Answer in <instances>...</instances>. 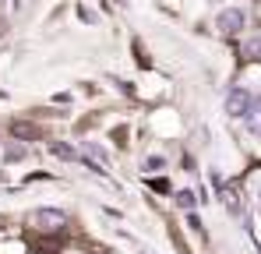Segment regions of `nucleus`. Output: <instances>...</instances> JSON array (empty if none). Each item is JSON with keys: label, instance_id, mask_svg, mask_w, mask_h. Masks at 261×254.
Instances as JSON below:
<instances>
[{"label": "nucleus", "instance_id": "obj_5", "mask_svg": "<svg viewBox=\"0 0 261 254\" xmlns=\"http://www.w3.org/2000/svg\"><path fill=\"white\" fill-rule=\"evenodd\" d=\"M4 159H7V163H18V159H25V145H7Z\"/></svg>", "mask_w": 261, "mask_h": 254}, {"label": "nucleus", "instance_id": "obj_4", "mask_svg": "<svg viewBox=\"0 0 261 254\" xmlns=\"http://www.w3.org/2000/svg\"><path fill=\"white\" fill-rule=\"evenodd\" d=\"M60 222H64V212H57V209H39L36 212V226H43V230L60 226Z\"/></svg>", "mask_w": 261, "mask_h": 254}, {"label": "nucleus", "instance_id": "obj_3", "mask_svg": "<svg viewBox=\"0 0 261 254\" xmlns=\"http://www.w3.org/2000/svg\"><path fill=\"white\" fill-rule=\"evenodd\" d=\"M251 99H254V92H247V88H233V92H229V99H226V113L240 120V117H244V110L251 106Z\"/></svg>", "mask_w": 261, "mask_h": 254}, {"label": "nucleus", "instance_id": "obj_7", "mask_svg": "<svg viewBox=\"0 0 261 254\" xmlns=\"http://www.w3.org/2000/svg\"><path fill=\"white\" fill-rule=\"evenodd\" d=\"M176 205H180V209H194V194H191V191H176Z\"/></svg>", "mask_w": 261, "mask_h": 254}, {"label": "nucleus", "instance_id": "obj_8", "mask_svg": "<svg viewBox=\"0 0 261 254\" xmlns=\"http://www.w3.org/2000/svg\"><path fill=\"white\" fill-rule=\"evenodd\" d=\"M244 53H247V57H261V36H254V39L247 42V46H244Z\"/></svg>", "mask_w": 261, "mask_h": 254}, {"label": "nucleus", "instance_id": "obj_9", "mask_svg": "<svg viewBox=\"0 0 261 254\" xmlns=\"http://www.w3.org/2000/svg\"><path fill=\"white\" fill-rule=\"evenodd\" d=\"M145 166H148V169H163V166H166V159H163V156H155V159H148Z\"/></svg>", "mask_w": 261, "mask_h": 254}, {"label": "nucleus", "instance_id": "obj_1", "mask_svg": "<svg viewBox=\"0 0 261 254\" xmlns=\"http://www.w3.org/2000/svg\"><path fill=\"white\" fill-rule=\"evenodd\" d=\"M247 25V11L244 7H226L216 14V29L222 36H240V29Z\"/></svg>", "mask_w": 261, "mask_h": 254}, {"label": "nucleus", "instance_id": "obj_2", "mask_svg": "<svg viewBox=\"0 0 261 254\" xmlns=\"http://www.w3.org/2000/svg\"><path fill=\"white\" fill-rule=\"evenodd\" d=\"M240 124H244V131H247L251 138H261V95H254V99H251V106L244 110Z\"/></svg>", "mask_w": 261, "mask_h": 254}, {"label": "nucleus", "instance_id": "obj_10", "mask_svg": "<svg viewBox=\"0 0 261 254\" xmlns=\"http://www.w3.org/2000/svg\"><path fill=\"white\" fill-rule=\"evenodd\" d=\"M254 198H258V205H261V180L254 184Z\"/></svg>", "mask_w": 261, "mask_h": 254}, {"label": "nucleus", "instance_id": "obj_6", "mask_svg": "<svg viewBox=\"0 0 261 254\" xmlns=\"http://www.w3.org/2000/svg\"><path fill=\"white\" fill-rule=\"evenodd\" d=\"M53 156H57V159H67V163H71V159H78V152H74V148H67V145H53Z\"/></svg>", "mask_w": 261, "mask_h": 254}]
</instances>
